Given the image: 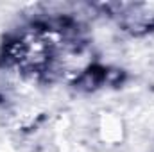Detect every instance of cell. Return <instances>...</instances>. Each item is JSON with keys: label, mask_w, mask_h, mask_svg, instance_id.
Segmentation results:
<instances>
[{"label": "cell", "mask_w": 154, "mask_h": 152, "mask_svg": "<svg viewBox=\"0 0 154 152\" xmlns=\"http://www.w3.org/2000/svg\"><path fill=\"white\" fill-rule=\"evenodd\" d=\"M106 82H111L115 84V77L113 72L106 66H100V65H90L81 75L75 79L74 86L77 90H84V91H91V90H97L100 86H104Z\"/></svg>", "instance_id": "obj_1"}]
</instances>
